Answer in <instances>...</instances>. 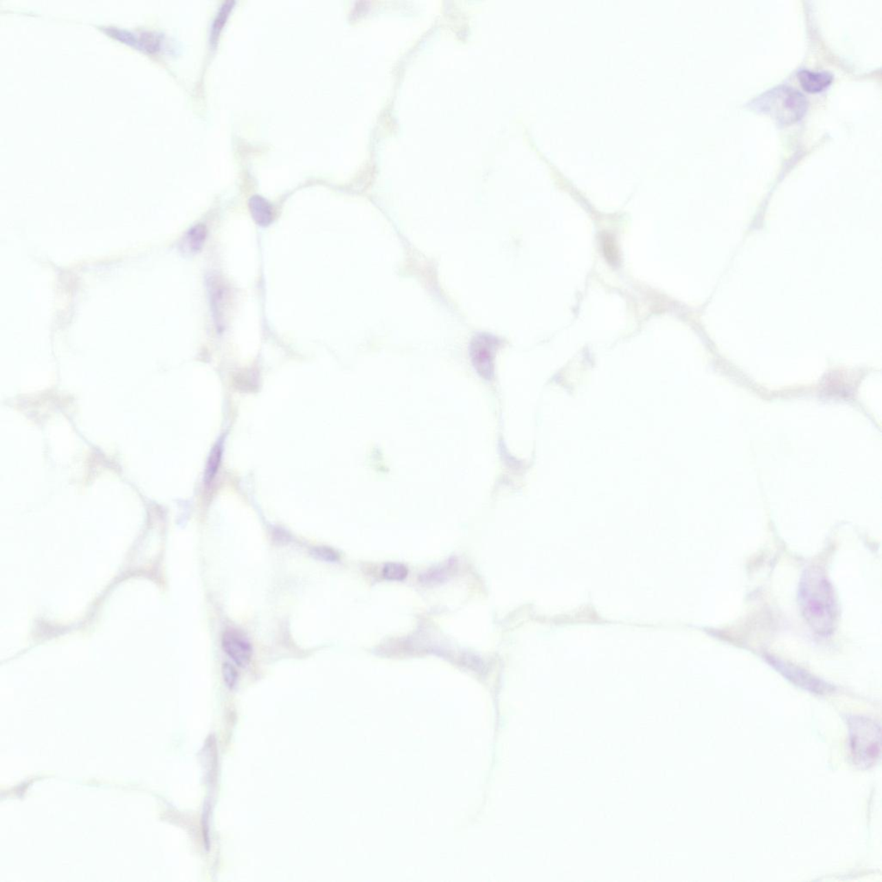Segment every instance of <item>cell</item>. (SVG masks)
Returning <instances> with one entry per match:
<instances>
[{
	"instance_id": "52a82bcc",
	"label": "cell",
	"mask_w": 882,
	"mask_h": 882,
	"mask_svg": "<svg viewBox=\"0 0 882 882\" xmlns=\"http://www.w3.org/2000/svg\"><path fill=\"white\" fill-rule=\"evenodd\" d=\"M495 341L490 335H479L473 342V354L475 366L480 368L482 372H490L492 355L495 349Z\"/></svg>"
},
{
	"instance_id": "3957f363",
	"label": "cell",
	"mask_w": 882,
	"mask_h": 882,
	"mask_svg": "<svg viewBox=\"0 0 882 882\" xmlns=\"http://www.w3.org/2000/svg\"><path fill=\"white\" fill-rule=\"evenodd\" d=\"M850 731L855 761L861 767L873 765L880 755V725L867 718L855 717L850 722Z\"/></svg>"
},
{
	"instance_id": "ba28073f",
	"label": "cell",
	"mask_w": 882,
	"mask_h": 882,
	"mask_svg": "<svg viewBox=\"0 0 882 882\" xmlns=\"http://www.w3.org/2000/svg\"><path fill=\"white\" fill-rule=\"evenodd\" d=\"M799 80L804 89L811 93H816L829 86L833 79L829 72H816L807 69L800 70L798 74Z\"/></svg>"
},
{
	"instance_id": "7a4b0ae2",
	"label": "cell",
	"mask_w": 882,
	"mask_h": 882,
	"mask_svg": "<svg viewBox=\"0 0 882 882\" xmlns=\"http://www.w3.org/2000/svg\"><path fill=\"white\" fill-rule=\"evenodd\" d=\"M751 105L756 110L770 115L778 123L790 124L805 114L807 100L795 88L778 86L759 95L751 102Z\"/></svg>"
},
{
	"instance_id": "9a60e30c",
	"label": "cell",
	"mask_w": 882,
	"mask_h": 882,
	"mask_svg": "<svg viewBox=\"0 0 882 882\" xmlns=\"http://www.w3.org/2000/svg\"><path fill=\"white\" fill-rule=\"evenodd\" d=\"M223 676L227 686L229 688H234L236 686L237 681H238L239 675L238 672H237L236 667L232 666L231 664H223Z\"/></svg>"
},
{
	"instance_id": "277c9868",
	"label": "cell",
	"mask_w": 882,
	"mask_h": 882,
	"mask_svg": "<svg viewBox=\"0 0 882 882\" xmlns=\"http://www.w3.org/2000/svg\"><path fill=\"white\" fill-rule=\"evenodd\" d=\"M223 647L237 666L245 667L252 658L253 649L247 637L237 630H227L223 636Z\"/></svg>"
},
{
	"instance_id": "30bf717a",
	"label": "cell",
	"mask_w": 882,
	"mask_h": 882,
	"mask_svg": "<svg viewBox=\"0 0 882 882\" xmlns=\"http://www.w3.org/2000/svg\"><path fill=\"white\" fill-rule=\"evenodd\" d=\"M207 230L205 225H198L192 227L183 239V249L190 253H198L205 242Z\"/></svg>"
},
{
	"instance_id": "7c38bea8",
	"label": "cell",
	"mask_w": 882,
	"mask_h": 882,
	"mask_svg": "<svg viewBox=\"0 0 882 882\" xmlns=\"http://www.w3.org/2000/svg\"><path fill=\"white\" fill-rule=\"evenodd\" d=\"M223 447L220 444H216L210 454L208 463H207L205 473V483L210 484L216 477L217 471L222 459Z\"/></svg>"
},
{
	"instance_id": "9c48e42d",
	"label": "cell",
	"mask_w": 882,
	"mask_h": 882,
	"mask_svg": "<svg viewBox=\"0 0 882 882\" xmlns=\"http://www.w3.org/2000/svg\"><path fill=\"white\" fill-rule=\"evenodd\" d=\"M251 215L258 225H269L273 220V209L266 199L260 196H253L249 200Z\"/></svg>"
},
{
	"instance_id": "8fae6325",
	"label": "cell",
	"mask_w": 882,
	"mask_h": 882,
	"mask_svg": "<svg viewBox=\"0 0 882 882\" xmlns=\"http://www.w3.org/2000/svg\"><path fill=\"white\" fill-rule=\"evenodd\" d=\"M234 5H235V1H234V0H227V1L223 2V5H220L219 12L217 13L216 19H214L212 25V37H210L212 43H216L217 37H218L220 30H222L223 25H225L227 18H228L229 12L231 11Z\"/></svg>"
},
{
	"instance_id": "8992f818",
	"label": "cell",
	"mask_w": 882,
	"mask_h": 882,
	"mask_svg": "<svg viewBox=\"0 0 882 882\" xmlns=\"http://www.w3.org/2000/svg\"><path fill=\"white\" fill-rule=\"evenodd\" d=\"M209 290L210 296V304L213 311L214 317L216 327L218 329H223L225 325V315L226 308L229 304V291L228 288L225 286L223 281L216 276L210 278L209 280Z\"/></svg>"
},
{
	"instance_id": "5bb4252c",
	"label": "cell",
	"mask_w": 882,
	"mask_h": 882,
	"mask_svg": "<svg viewBox=\"0 0 882 882\" xmlns=\"http://www.w3.org/2000/svg\"><path fill=\"white\" fill-rule=\"evenodd\" d=\"M311 555L319 561L325 562L333 563L340 559V555L337 551L326 546H319L312 549Z\"/></svg>"
},
{
	"instance_id": "5b68a950",
	"label": "cell",
	"mask_w": 882,
	"mask_h": 882,
	"mask_svg": "<svg viewBox=\"0 0 882 882\" xmlns=\"http://www.w3.org/2000/svg\"><path fill=\"white\" fill-rule=\"evenodd\" d=\"M768 660L771 666L780 671L783 676L792 681V683L800 685V687L805 688L806 690L816 691H823L826 685L822 681L813 677L812 675L802 670L800 668L787 663V662L778 659L775 657H768Z\"/></svg>"
},
{
	"instance_id": "6da1fadb",
	"label": "cell",
	"mask_w": 882,
	"mask_h": 882,
	"mask_svg": "<svg viewBox=\"0 0 882 882\" xmlns=\"http://www.w3.org/2000/svg\"><path fill=\"white\" fill-rule=\"evenodd\" d=\"M799 603L808 626L817 635H830L836 629L839 609L832 585L820 569H806L800 579Z\"/></svg>"
},
{
	"instance_id": "4fadbf2b",
	"label": "cell",
	"mask_w": 882,
	"mask_h": 882,
	"mask_svg": "<svg viewBox=\"0 0 882 882\" xmlns=\"http://www.w3.org/2000/svg\"><path fill=\"white\" fill-rule=\"evenodd\" d=\"M383 575L389 580L401 581L408 575V569L405 565L396 564V563H389L383 568Z\"/></svg>"
}]
</instances>
